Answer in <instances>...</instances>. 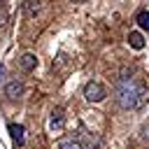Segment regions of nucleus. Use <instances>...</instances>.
I'll return each instance as SVG.
<instances>
[{"instance_id": "1", "label": "nucleus", "mask_w": 149, "mask_h": 149, "mask_svg": "<svg viewBox=\"0 0 149 149\" xmlns=\"http://www.w3.org/2000/svg\"><path fill=\"white\" fill-rule=\"evenodd\" d=\"M116 100L123 109H142L149 100V91L140 79H121L116 86Z\"/></svg>"}, {"instance_id": "2", "label": "nucleus", "mask_w": 149, "mask_h": 149, "mask_svg": "<svg viewBox=\"0 0 149 149\" xmlns=\"http://www.w3.org/2000/svg\"><path fill=\"white\" fill-rule=\"evenodd\" d=\"M84 95H86V100H88V102H100V100H105L107 91H105V86H102V84H98V81H91V84H86V88H84Z\"/></svg>"}, {"instance_id": "3", "label": "nucleus", "mask_w": 149, "mask_h": 149, "mask_svg": "<svg viewBox=\"0 0 149 149\" xmlns=\"http://www.w3.org/2000/svg\"><path fill=\"white\" fill-rule=\"evenodd\" d=\"M63 126H65V114H63V109H54L51 116H49V128H51L54 133H58V130H63Z\"/></svg>"}, {"instance_id": "4", "label": "nucleus", "mask_w": 149, "mask_h": 149, "mask_svg": "<svg viewBox=\"0 0 149 149\" xmlns=\"http://www.w3.org/2000/svg\"><path fill=\"white\" fill-rule=\"evenodd\" d=\"M23 91H26V88H23V84H21L19 79H12V81L5 86V95H7V98H19V95H23Z\"/></svg>"}, {"instance_id": "5", "label": "nucleus", "mask_w": 149, "mask_h": 149, "mask_svg": "<svg viewBox=\"0 0 149 149\" xmlns=\"http://www.w3.org/2000/svg\"><path fill=\"white\" fill-rule=\"evenodd\" d=\"M19 65H21V70H23V72H33V70H35V65H37L35 54H23V56L19 58Z\"/></svg>"}, {"instance_id": "6", "label": "nucleus", "mask_w": 149, "mask_h": 149, "mask_svg": "<svg viewBox=\"0 0 149 149\" xmlns=\"http://www.w3.org/2000/svg\"><path fill=\"white\" fill-rule=\"evenodd\" d=\"M128 44L135 49V51H140V49H144V37H142V33H137V30H133V33H128Z\"/></svg>"}, {"instance_id": "7", "label": "nucleus", "mask_w": 149, "mask_h": 149, "mask_svg": "<svg viewBox=\"0 0 149 149\" xmlns=\"http://www.w3.org/2000/svg\"><path fill=\"white\" fill-rule=\"evenodd\" d=\"M9 133H12V140L16 147L23 144V126L21 123H9Z\"/></svg>"}, {"instance_id": "8", "label": "nucleus", "mask_w": 149, "mask_h": 149, "mask_svg": "<svg viewBox=\"0 0 149 149\" xmlns=\"http://www.w3.org/2000/svg\"><path fill=\"white\" fill-rule=\"evenodd\" d=\"M77 142H79L81 149H93V147L98 144V140H93L91 133H86V130H79V140H77Z\"/></svg>"}, {"instance_id": "9", "label": "nucleus", "mask_w": 149, "mask_h": 149, "mask_svg": "<svg viewBox=\"0 0 149 149\" xmlns=\"http://www.w3.org/2000/svg\"><path fill=\"white\" fill-rule=\"evenodd\" d=\"M42 9V2L40 0H26V14L28 16H37Z\"/></svg>"}, {"instance_id": "10", "label": "nucleus", "mask_w": 149, "mask_h": 149, "mask_svg": "<svg viewBox=\"0 0 149 149\" xmlns=\"http://www.w3.org/2000/svg\"><path fill=\"white\" fill-rule=\"evenodd\" d=\"M58 149H81V147H79V142L72 140V137H63V140L58 142Z\"/></svg>"}, {"instance_id": "11", "label": "nucleus", "mask_w": 149, "mask_h": 149, "mask_svg": "<svg viewBox=\"0 0 149 149\" xmlns=\"http://www.w3.org/2000/svg\"><path fill=\"white\" fill-rule=\"evenodd\" d=\"M137 26L144 28V30H149V12H140L137 14Z\"/></svg>"}, {"instance_id": "12", "label": "nucleus", "mask_w": 149, "mask_h": 149, "mask_svg": "<svg viewBox=\"0 0 149 149\" xmlns=\"http://www.w3.org/2000/svg\"><path fill=\"white\" fill-rule=\"evenodd\" d=\"M5 21H7V12L5 7H0V26H5Z\"/></svg>"}, {"instance_id": "13", "label": "nucleus", "mask_w": 149, "mask_h": 149, "mask_svg": "<svg viewBox=\"0 0 149 149\" xmlns=\"http://www.w3.org/2000/svg\"><path fill=\"white\" fill-rule=\"evenodd\" d=\"M142 140H144V142H149V123L142 128Z\"/></svg>"}, {"instance_id": "14", "label": "nucleus", "mask_w": 149, "mask_h": 149, "mask_svg": "<svg viewBox=\"0 0 149 149\" xmlns=\"http://www.w3.org/2000/svg\"><path fill=\"white\" fill-rule=\"evenodd\" d=\"M0 79H2V65H0Z\"/></svg>"}, {"instance_id": "15", "label": "nucleus", "mask_w": 149, "mask_h": 149, "mask_svg": "<svg viewBox=\"0 0 149 149\" xmlns=\"http://www.w3.org/2000/svg\"><path fill=\"white\" fill-rule=\"evenodd\" d=\"M72 2H86V0H72Z\"/></svg>"}]
</instances>
